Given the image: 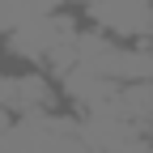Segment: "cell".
<instances>
[{
	"instance_id": "2",
	"label": "cell",
	"mask_w": 153,
	"mask_h": 153,
	"mask_svg": "<svg viewBox=\"0 0 153 153\" xmlns=\"http://www.w3.org/2000/svg\"><path fill=\"white\" fill-rule=\"evenodd\" d=\"M0 111L13 123L68 115L64 98H60V85H55V72L30 68V64H13V60H0Z\"/></svg>"
},
{
	"instance_id": "4",
	"label": "cell",
	"mask_w": 153,
	"mask_h": 153,
	"mask_svg": "<svg viewBox=\"0 0 153 153\" xmlns=\"http://www.w3.org/2000/svg\"><path fill=\"white\" fill-rule=\"evenodd\" d=\"M60 9H64L60 0H0V38H9L22 26L38 22V17H51Z\"/></svg>"
},
{
	"instance_id": "1",
	"label": "cell",
	"mask_w": 153,
	"mask_h": 153,
	"mask_svg": "<svg viewBox=\"0 0 153 153\" xmlns=\"http://www.w3.org/2000/svg\"><path fill=\"white\" fill-rule=\"evenodd\" d=\"M76 30H81V17L72 9H60L51 17H38V22L22 26L17 34L0 38V51L13 64H30V68H47V72H64L72 64V43Z\"/></svg>"
},
{
	"instance_id": "6",
	"label": "cell",
	"mask_w": 153,
	"mask_h": 153,
	"mask_svg": "<svg viewBox=\"0 0 153 153\" xmlns=\"http://www.w3.org/2000/svg\"><path fill=\"white\" fill-rule=\"evenodd\" d=\"M9 123H13V119H4V111H0V132H4V128H9Z\"/></svg>"
},
{
	"instance_id": "5",
	"label": "cell",
	"mask_w": 153,
	"mask_h": 153,
	"mask_svg": "<svg viewBox=\"0 0 153 153\" xmlns=\"http://www.w3.org/2000/svg\"><path fill=\"white\" fill-rule=\"evenodd\" d=\"M60 4H64V9H72V13H81L85 4H94V0H60Z\"/></svg>"
},
{
	"instance_id": "3",
	"label": "cell",
	"mask_w": 153,
	"mask_h": 153,
	"mask_svg": "<svg viewBox=\"0 0 153 153\" xmlns=\"http://www.w3.org/2000/svg\"><path fill=\"white\" fill-rule=\"evenodd\" d=\"M76 17L115 43H153V0H94Z\"/></svg>"
}]
</instances>
